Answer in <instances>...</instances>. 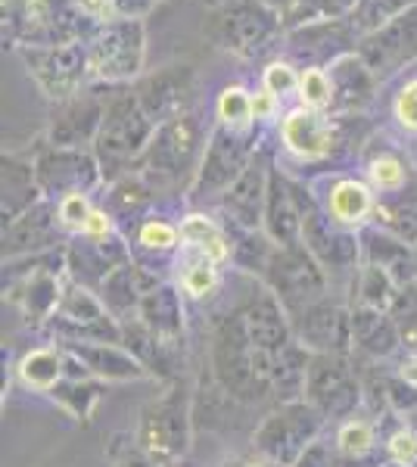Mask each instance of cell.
Returning a JSON list of instances; mask_svg holds the SVG:
<instances>
[{
    "instance_id": "obj_12",
    "label": "cell",
    "mask_w": 417,
    "mask_h": 467,
    "mask_svg": "<svg viewBox=\"0 0 417 467\" xmlns=\"http://www.w3.org/2000/svg\"><path fill=\"white\" fill-rule=\"evenodd\" d=\"M306 402L315 405L328 420L355 418L359 405L365 402V383L359 380L355 361L349 356H330V352H312L306 378Z\"/></svg>"
},
{
    "instance_id": "obj_35",
    "label": "cell",
    "mask_w": 417,
    "mask_h": 467,
    "mask_svg": "<svg viewBox=\"0 0 417 467\" xmlns=\"http://www.w3.org/2000/svg\"><path fill=\"white\" fill-rule=\"evenodd\" d=\"M365 171H368V184L377 193L401 191L417 175L412 160L392 144H370L365 153Z\"/></svg>"
},
{
    "instance_id": "obj_29",
    "label": "cell",
    "mask_w": 417,
    "mask_h": 467,
    "mask_svg": "<svg viewBox=\"0 0 417 467\" xmlns=\"http://www.w3.org/2000/svg\"><path fill=\"white\" fill-rule=\"evenodd\" d=\"M328 75L333 81V107H330L333 116H352V112H359L361 107H368L374 100L377 78L368 69L365 59L359 57V50L333 59L328 66Z\"/></svg>"
},
{
    "instance_id": "obj_38",
    "label": "cell",
    "mask_w": 417,
    "mask_h": 467,
    "mask_svg": "<svg viewBox=\"0 0 417 467\" xmlns=\"http://www.w3.org/2000/svg\"><path fill=\"white\" fill-rule=\"evenodd\" d=\"M16 371L22 387L47 396L57 383L66 380V349L63 346H37L22 356Z\"/></svg>"
},
{
    "instance_id": "obj_7",
    "label": "cell",
    "mask_w": 417,
    "mask_h": 467,
    "mask_svg": "<svg viewBox=\"0 0 417 467\" xmlns=\"http://www.w3.org/2000/svg\"><path fill=\"white\" fill-rule=\"evenodd\" d=\"M255 128L249 131H234V128L218 125L209 131V144L203 153L200 171H196L191 184V202L193 206H206V202H222V197L234 187V181L246 171L253 162L255 150Z\"/></svg>"
},
{
    "instance_id": "obj_1",
    "label": "cell",
    "mask_w": 417,
    "mask_h": 467,
    "mask_svg": "<svg viewBox=\"0 0 417 467\" xmlns=\"http://www.w3.org/2000/svg\"><path fill=\"white\" fill-rule=\"evenodd\" d=\"M209 365L218 389L234 402L255 405L271 396L275 356L253 343L237 308L218 318L215 330H212Z\"/></svg>"
},
{
    "instance_id": "obj_40",
    "label": "cell",
    "mask_w": 417,
    "mask_h": 467,
    "mask_svg": "<svg viewBox=\"0 0 417 467\" xmlns=\"http://www.w3.org/2000/svg\"><path fill=\"white\" fill-rule=\"evenodd\" d=\"M156 200V191L143 181L138 171H128L125 178L112 181L109 187V197H106V213H109L112 218H141L143 213H147V206Z\"/></svg>"
},
{
    "instance_id": "obj_33",
    "label": "cell",
    "mask_w": 417,
    "mask_h": 467,
    "mask_svg": "<svg viewBox=\"0 0 417 467\" xmlns=\"http://www.w3.org/2000/svg\"><path fill=\"white\" fill-rule=\"evenodd\" d=\"M352 308V349L368 358H390L401 349L399 327L390 312L368 306H349Z\"/></svg>"
},
{
    "instance_id": "obj_36",
    "label": "cell",
    "mask_w": 417,
    "mask_h": 467,
    "mask_svg": "<svg viewBox=\"0 0 417 467\" xmlns=\"http://www.w3.org/2000/svg\"><path fill=\"white\" fill-rule=\"evenodd\" d=\"M308 361L312 352L302 343H290L275 356V374H271V396L280 402H299L306 399V378H308Z\"/></svg>"
},
{
    "instance_id": "obj_32",
    "label": "cell",
    "mask_w": 417,
    "mask_h": 467,
    "mask_svg": "<svg viewBox=\"0 0 417 467\" xmlns=\"http://www.w3.org/2000/svg\"><path fill=\"white\" fill-rule=\"evenodd\" d=\"M138 321L159 340L181 346L184 343V299H181L178 284L162 281L159 287L143 293V303L138 312Z\"/></svg>"
},
{
    "instance_id": "obj_27",
    "label": "cell",
    "mask_w": 417,
    "mask_h": 467,
    "mask_svg": "<svg viewBox=\"0 0 417 467\" xmlns=\"http://www.w3.org/2000/svg\"><path fill=\"white\" fill-rule=\"evenodd\" d=\"M41 184H37V169H35V156L22 153H6L0 156V215H4V224L19 218L22 213L41 202Z\"/></svg>"
},
{
    "instance_id": "obj_11",
    "label": "cell",
    "mask_w": 417,
    "mask_h": 467,
    "mask_svg": "<svg viewBox=\"0 0 417 467\" xmlns=\"http://www.w3.org/2000/svg\"><path fill=\"white\" fill-rule=\"evenodd\" d=\"M19 57L26 63L35 85L44 90V97L53 103H63L69 97L81 94L90 81L88 47L85 41L66 44H26L19 47Z\"/></svg>"
},
{
    "instance_id": "obj_39",
    "label": "cell",
    "mask_w": 417,
    "mask_h": 467,
    "mask_svg": "<svg viewBox=\"0 0 417 467\" xmlns=\"http://www.w3.org/2000/svg\"><path fill=\"white\" fill-rule=\"evenodd\" d=\"M174 268H178V287L187 299H209L218 290V262H212L209 255L181 246Z\"/></svg>"
},
{
    "instance_id": "obj_50",
    "label": "cell",
    "mask_w": 417,
    "mask_h": 467,
    "mask_svg": "<svg viewBox=\"0 0 417 467\" xmlns=\"http://www.w3.org/2000/svg\"><path fill=\"white\" fill-rule=\"evenodd\" d=\"M386 462L399 467H417V431L408 424L386 436Z\"/></svg>"
},
{
    "instance_id": "obj_46",
    "label": "cell",
    "mask_w": 417,
    "mask_h": 467,
    "mask_svg": "<svg viewBox=\"0 0 417 467\" xmlns=\"http://www.w3.org/2000/svg\"><path fill=\"white\" fill-rule=\"evenodd\" d=\"M138 246L143 253L169 255L181 246V224L162 215H147L138 222Z\"/></svg>"
},
{
    "instance_id": "obj_57",
    "label": "cell",
    "mask_w": 417,
    "mask_h": 467,
    "mask_svg": "<svg viewBox=\"0 0 417 467\" xmlns=\"http://www.w3.org/2000/svg\"><path fill=\"white\" fill-rule=\"evenodd\" d=\"M112 467H159V464L141 446H131V449L119 451L116 462H112Z\"/></svg>"
},
{
    "instance_id": "obj_48",
    "label": "cell",
    "mask_w": 417,
    "mask_h": 467,
    "mask_svg": "<svg viewBox=\"0 0 417 467\" xmlns=\"http://www.w3.org/2000/svg\"><path fill=\"white\" fill-rule=\"evenodd\" d=\"M390 315L399 327L401 349L408 352V358H417V284H412V287H405L399 293V299Z\"/></svg>"
},
{
    "instance_id": "obj_9",
    "label": "cell",
    "mask_w": 417,
    "mask_h": 467,
    "mask_svg": "<svg viewBox=\"0 0 417 467\" xmlns=\"http://www.w3.org/2000/svg\"><path fill=\"white\" fill-rule=\"evenodd\" d=\"M262 284L284 303L287 315H299L302 308L321 303L330 293V277L321 268V262L306 250V244L299 246H275L268 259V268L262 275Z\"/></svg>"
},
{
    "instance_id": "obj_28",
    "label": "cell",
    "mask_w": 417,
    "mask_h": 467,
    "mask_svg": "<svg viewBox=\"0 0 417 467\" xmlns=\"http://www.w3.org/2000/svg\"><path fill=\"white\" fill-rule=\"evenodd\" d=\"M90 371V378L103 383H134L150 378L147 368L134 358L122 343H59Z\"/></svg>"
},
{
    "instance_id": "obj_24",
    "label": "cell",
    "mask_w": 417,
    "mask_h": 467,
    "mask_svg": "<svg viewBox=\"0 0 417 467\" xmlns=\"http://www.w3.org/2000/svg\"><path fill=\"white\" fill-rule=\"evenodd\" d=\"M159 284H162V277H159L153 268H147V265H141L138 259H131L106 277L100 284V290H97V296H100V303L109 308L112 318L119 324H125V321L138 318L143 293H150L153 287H159Z\"/></svg>"
},
{
    "instance_id": "obj_2",
    "label": "cell",
    "mask_w": 417,
    "mask_h": 467,
    "mask_svg": "<svg viewBox=\"0 0 417 467\" xmlns=\"http://www.w3.org/2000/svg\"><path fill=\"white\" fill-rule=\"evenodd\" d=\"M156 134V122L143 112L138 94L122 88L109 97L100 134L94 140V156L103 169V181H119L138 169L141 156L147 153Z\"/></svg>"
},
{
    "instance_id": "obj_10",
    "label": "cell",
    "mask_w": 417,
    "mask_h": 467,
    "mask_svg": "<svg viewBox=\"0 0 417 467\" xmlns=\"http://www.w3.org/2000/svg\"><path fill=\"white\" fill-rule=\"evenodd\" d=\"M284 32V16L262 0H231L218 13H212L209 35L227 54L253 59L271 47V41Z\"/></svg>"
},
{
    "instance_id": "obj_30",
    "label": "cell",
    "mask_w": 417,
    "mask_h": 467,
    "mask_svg": "<svg viewBox=\"0 0 417 467\" xmlns=\"http://www.w3.org/2000/svg\"><path fill=\"white\" fill-rule=\"evenodd\" d=\"M321 206L328 209V215L339 228L361 231L374 222L377 191L361 178H333L328 184V197H324Z\"/></svg>"
},
{
    "instance_id": "obj_18",
    "label": "cell",
    "mask_w": 417,
    "mask_h": 467,
    "mask_svg": "<svg viewBox=\"0 0 417 467\" xmlns=\"http://www.w3.org/2000/svg\"><path fill=\"white\" fill-rule=\"evenodd\" d=\"M131 259L134 255L119 231L109 234V237H85V234H78V237L66 244V271H69V277L94 293L100 290V284L112 271Z\"/></svg>"
},
{
    "instance_id": "obj_43",
    "label": "cell",
    "mask_w": 417,
    "mask_h": 467,
    "mask_svg": "<svg viewBox=\"0 0 417 467\" xmlns=\"http://www.w3.org/2000/svg\"><path fill=\"white\" fill-rule=\"evenodd\" d=\"M412 6H417V0H359V6H355L346 19L361 41V37L374 35L377 28L390 26L392 19H399L401 13H408Z\"/></svg>"
},
{
    "instance_id": "obj_15",
    "label": "cell",
    "mask_w": 417,
    "mask_h": 467,
    "mask_svg": "<svg viewBox=\"0 0 417 467\" xmlns=\"http://www.w3.org/2000/svg\"><path fill=\"white\" fill-rule=\"evenodd\" d=\"M109 97L100 94L97 88H85L81 94L57 103L50 112L47 144L66 147V150H88V147L94 150V140H97V134H100V125L106 116V107H109Z\"/></svg>"
},
{
    "instance_id": "obj_13",
    "label": "cell",
    "mask_w": 417,
    "mask_h": 467,
    "mask_svg": "<svg viewBox=\"0 0 417 467\" xmlns=\"http://www.w3.org/2000/svg\"><path fill=\"white\" fill-rule=\"evenodd\" d=\"M59 343H122V324L109 315L94 290L66 281L57 312L44 324Z\"/></svg>"
},
{
    "instance_id": "obj_5",
    "label": "cell",
    "mask_w": 417,
    "mask_h": 467,
    "mask_svg": "<svg viewBox=\"0 0 417 467\" xmlns=\"http://www.w3.org/2000/svg\"><path fill=\"white\" fill-rule=\"evenodd\" d=\"M293 197L299 202L302 215V244L306 250L321 262V268L328 271V277H343V275H359L361 268V237L359 231L339 228L337 222L328 215V209L321 206V200L312 193V187H306L302 181H293Z\"/></svg>"
},
{
    "instance_id": "obj_41",
    "label": "cell",
    "mask_w": 417,
    "mask_h": 467,
    "mask_svg": "<svg viewBox=\"0 0 417 467\" xmlns=\"http://www.w3.org/2000/svg\"><path fill=\"white\" fill-rule=\"evenodd\" d=\"M352 290H355V306L381 308V312H392V306H396L401 293V287L383 268L368 265V262H361L359 275L352 277Z\"/></svg>"
},
{
    "instance_id": "obj_37",
    "label": "cell",
    "mask_w": 417,
    "mask_h": 467,
    "mask_svg": "<svg viewBox=\"0 0 417 467\" xmlns=\"http://www.w3.org/2000/svg\"><path fill=\"white\" fill-rule=\"evenodd\" d=\"M181 246L184 250H196L203 255H209L212 262H227L231 259V234H227L215 218H209L206 213H191L181 218Z\"/></svg>"
},
{
    "instance_id": "obj_42",
    "label": "cell",
    "mask_w": 417,
    "mask_h": 467,
    "mask_svg": "<svg viewBox=\"0 0 417 467\" xmlns=\"http://www.w3.org/2000/svg\"><path fill=\"white\" fill-rule=\"evenodd\" d=\"M103 380H63L57 383V387L50 389V399L59 405L66 414H72L75 420H90V414H94L97 402L103 399Z\"/></svg>"
},
{
    "instance_id": "obj_17",
    "label": "cell",
    "mask_w": 417,
    "mask_h": 467,
    "mask_svg": "<svg viewBox=\"0 0 417 467\" xmlns=\"http://www.w3.org/2000/svg\"><path fill=\"white\" fill-rule=\"evenodd\" d=\"M63 237H66V228H63V222H59L57 200L44 197L41 202H35L28 213H22L19 218L4 224V262L59 250Z\"/></svg>"
},
{
    "instance_id": "obj_31",
    "label": "cell",
    "mask_w": 417,
    "mask_h": 467,
    "mask_svg": "<svg viewBox=\"0 0 417 467\" xmlns=\"http://www.w3.org/2000/svg\"><path fill=\"white\" fill-rule=\"evenodd\" d=\"M262 231L275 240L277 246H299L302 244V215L299 202L293 197L290 178L271 165V181H268V200H265V218Z\"/></svg>"
},
{
    "instance_id": "obj_56",
    "label": "cell",
    "mask_w": 417,
    "mask_h": 467,
    "mask_svg": "<svg viewBox=\"0 0 417 467\" xmlns=\"http://www.w3.org/2000/svg\"><path fill=\"white\" fill-rule=\"evenodd\" d=\"M156 0H112V10L119 19H143L153 10Z\"/></svg>"
},
{
    "instance_id": "obj_14",
    "label": "cell",
    "mask_w": 417,
    "mask_h": 467,
    "mask_svg": "<svg viewBox=\"0 0 417 467\" xmlns=\"http://www.w3.org/2000/svg\"><path fill=\"white\" fill-rule=\"evenodd\" d=\"M37 184L47 200H63L72 193H90L103 184V169L94 150H66V147H41L35 153Z\"/></svg>"
},
{
    "instance_id": "obj_8",
    "label": "cell",
    "mask_w": 417,
    "mask_h": 467,
    "mask_svg": "<svg viewBox=\"0 0 417 467\" xmlns=\"http://www.w3.org/2000/svg\"><path fill=\"white\" fill-rule=\"evenodd\" d=\"M324 424H328V418L306 399L280 402L275 411L265 414L259 431L253 433V449L262 462L275 467H293L302 451L321 436Z\"/></svg>"
},
{
    "instance_id": "obj_19",
    "label": "cell",
    "mask_w": 417,
    "mask_h": 467,
    "mask_svg": "<svg viewBox=\"0 0 417 467\" xmlns=\"http://www.w3.org/2000/svg\"><path fill=\"white\" fill-rule=\"evenodd\" d=\"M339 125H343L339 116L296 107L280 122V140H284L287 153H293L302 162L330 160L339 150V144H343L339 140Z\"/></svg>"
},
{
    "instance_id": "obj_3",
    "label": "cell",
    "mask_w": 417,
    "mask_h": 467,
    "mask_svg": "<svg viewBox=\"0 0 417 467\" xmlns=\"http://www.w3.org/2000/svg\"><path fill=\"white\" fill-rule=\"evenodd\" d=\"M206 131L196 112H178L169 122H162L156 128L153 140H150L147 153L138 162V175L147 181L150 187L159 193L165 187H178L184 178H196L206 153Z\"/></svg>"
},
{
    "instance_id": "obj_26",
    "label": "cell",
    "mask_w": 417,
    "mask_h": 467,
    "mask_svg": "<svg viewBox=\"0 0 417 467\" xmlns=\"http://www.w3.org/2000/svg\"><path fill=\"white\" fill-rule=\"evenodd\" d=\"M191 69L187 66H169V69L147 75L141 78L131 90L138 94L143 112L156 122V128L162 122H169L178 112H184V97L191 90Z\"/></svg>"
},
{
    "instance_id": "obj_21",
    "label": "cell",
    "mask_w": 417,
    "mask_h": 467,
    "mask_svg": "<svg viewBox=\"0 0 417 467\" xmlns=\"http://www.w3.org/2000/svg\"><path fill=\"white\" fill-rule=\"evenodd\" d=\"M240 318H244L249 337L259 349L271 352L277 356L280 349L293 343V324H290V315H287L284 303L271 293L265 284H255L253 293L237 306Z\"/></svg>"
},
{
    "instance_id": "obj_4",
    "label": "cell",
    "mask_w": 417,
    "mask_h": 467,
    "mask_svg": "<svg viewBox=\"0 0 417 467\" xmlns=\"http://www.w3.org/2000/svg\"><path fill=\"white\" fill-rule=\"evenodd\" d=\"M193 436V399L184 380H172L165 393L150 399L138 418L134 442L159 467H172L191 451Z\"/></svg>"
},
{
    "instance_id": "obj_45",
    "label": "cell",
    "mask_w": 417,
    "mask_h": 467,
    "mask_svg": "<svg viewBox=\"0 0 417 467\" xmlns=\"http://www.w3.org/2000/svg\"><path fill=\"white\" fill-rule=\"evenodd\" d=\"M337 446L343 451L346 462H355L361 467V462L374 455V449H377V424L368 418L343 420L337 431Z\"/></svg>"
},
{
    "instance_id": "obj_34",
    "label": "cell",
    "mask_w": 417,
    "mask_h": 467,
    "mask_svg": "<svg viewBox=\"0 0 417 467\" xmlns=\"http://www.w3.org/2000/svg\"><path fill=\"white\" fill-rule=\"evenodd\" d=\"M370 224H381L383 231L417 246V175L401 191L377 193V213Z\"/></svg>"
},
{
    "instance_id": "obj_6",
    "label": "cell",
    "mask_w": 417,
    "mask_h": 467,
    "mask_svg": "<svg viewBox=\"0 0 417 467\" xmlns=\"http://www.w3.org/2000/svg\"><path fill=\"white\" fill-rule=\"evenodd\" d=\"M90 81L97 85H125L143 72L147 57V28L143 19H109L97 26L85 41Z\"/></svg>"
},
{
    "instance_id": "obj_61",
    "label": "cell",
    "mask_w": 417,
    "mask_h": 467,
    "mask_svg": "<svg viewBox=\"0 0 417 467\" xmlns=\"http://www.w3.org/2000/svg\"><path fill=\"white\" fill-rule=\"evenodd\" d=\"M414 262H417V246H414Z\"/></svg>"
},
{
    "instance_id": "obj_59",
    "label": "cell",
    "mask_w": 417,
    "mask_h": 467,
    "mask_svg": "<svg viewBox=\"0 0 417 467\" xmlns=\"http://www.w3.org/2000/svg\"><path fill=\"white\" fill-rule=\"evenodd\" d=\"M262 4H268L271 10H277L280 16H287V13H290V6L296 4V0H262Z\"/></svg>"
},
{
    "instance_id": "obj_58",
    "label": "cell",
    "mask_w": 417,
    "mask_h": 467,
    "mask_svg": "<svg viewBox=\"0 0 417 467\" xmlns=\"http://www.w3.org/2000/svg\"><path fill=\"white\" fill-rule=\"evenodd\" d=\"M399 378L417 387V358H405V361H401V365H399Z\"/></svg>"
},
{
    "instance_id": "obj_23",
    "label": "cell",
    "mask_w": 417,
    "mask_h": 467,
    "mask_svg": "<svg viewBox=\"0 0 417 467\" xmlns=\"http://www.w3.org/2000/svg\"><path fill=\"white\" fill-rule=\"evenodd\" d=\"M290 50L299 59H306L308 69H328L333 59L355 54L359 50V35L352 32L349 19H328L315 26H302L290 32Z\"/></svg>"
},
{
    "instance_id": "obj_25",
    "label": "cell",
    "mask_w": 417,
    "mask_h": 467,
    "mask_svg": "<svg viewBox=\"0 0 417 467\" xmlns=\"http://www.w3.org/2000/svg\"><path fill=\"white\" fill-rule=\"evenodd\" d=\"M359 237H361V262L383 268L401 290L417 284V262H414L412 244H405L396 234L383 231L381 224L361 228Z\"/></svg>"
},
{
    "instance_id": "obj_54",
    "label": "cell",
    "mask_w": 417,
    "mask_h": 467,
    "mask_svg": "<svg viewBox=\"0 0 417 467\" xmlns=\"http://www.w3.org/2000/svg\"><path fill=\"white\" fill-rule=\"evenodd\" d=\"M392 116L396 122L405 128V131H414L417 134V78L405 81L396 94V103H392Z\"/></svg>"
},
{
    "instance_id": "obj_51",
    "label": "cell",
    "mask_w": 417,
    "mask_h": 467,
    "mask_svg": "<svg viewBox=\"0 0 417 467\" xmlns=\"http://www.w3.org/2000/svg\"><path fill=\"white\" fill-rule=\"evenodd\" d=\"M57 206H59V222H63L66 234H75V237H78V234L85 231L90 213H94L88 193H72V197H63V200H57Z\"/></svg>"
},
{
    "instance_id": "obj_55",
    "label": "cell",
    "mask_w": 417,
    "mask_h": 467,
    "mask_svg": "<svg viewBox=\"0 0 417 467\" xmlns=\"http://www.w3.org/2000/svg\"><path fill=\"white\" fill-rule=\"evenodd\" d=\"M75 6H78L81 13H85L88 19H94L97 26H103V22L116 19V10H112V0H72Z\"/></svg>"
},
{
    "instance_id": "obj_16",
    "label": "cell",
    "mask_w": 417,
    "mask_h": 467,
    "mask_svg": "<svg viewBox=\"0 0 417 467\" xmlns=\"http://www.w3.org/2000/svg\"><path fill=\"white\" fill-rule=\"evenodd\" d=\"M293 340L308 352H330V356H349L352 352V308L321 299V303L302 308L290 318Z\"/></svg>"
},
{
    "instance_id": "obj_53",
    "label": "cell",
    "mask_w": 417,
    "mask_h": 467,
    "mask_svg": "<svg viewBox=\"0 0 417 467\" xmlns=\"http://www.w3.org/2000/svg\"><path fill=\"white\" fill-rule=\"evenodd\" d=\"M293 467H346V458H343V451H339L337 446V440H318L308 446L306 451L299 455V462H296Z\"/></svg>"
},
{
    "instance_id": "obj_20",
    "label": "cell",
    "mask_w": 417,
    "mask_h": 467,
    "mask_svg": "<svg viewBox=\"0 0 417 467\" xmlns=\"http://www.w3.org/2000/svg\"><path fill=\"white\" fill-rule=\"evenodd\" d=\"M359 57L368 63V69L374 72L377 81L390 78L392 72H399L401 66L417 59V6L401 13L390 26L377 28L374 35L361 37Z\"/></svg>"
},
{
    "instance_id": "obj_47",
    "label": "cell",
    "mask_w": 417,
    "mask_h": 467,
    "mask_svg": "<svg viewBox=\"0 0 417 467\" xmlns=\"http://www.w3.org/2000/svg\"><path fill=\"white\" fill-rule=\"evenodd\" d=\"M296 97H299V107L302 109H315V112H328L333 107V81L328 69H306L299 78V90H296Z\"/></svg>"
},
{
    "instance_id": "obj_44",
    "label": "cell",
    "mask_w": 417,
    "mask_h": 467,
    "mask_svg": "<svg viewBox=\"0 0 417 467\" xmlns=\"http://www.w3.org/2000/svg\"><path fill=\"white\" fill-rule=\"evenodd\" d=\"M215 116H218V125L224 128H234V131H249L255 128V100L246 88L240 85H227L222 94H218V103H215Z\"/></svg>"
},
{
    "instance_id": "obj_22",
    "label": "cell",
    "mask_w": 417,
    "mask_h": 467,
    "mask_svg": "<svg viewBox=\"0 0 417 467\" xmlns=\"http://www.w3.org/2000/svg\"><path fill=\"white\" fill-rule=\"evenodd\" d=\"M268 181L271 165L262 153L253 156L246 171L234 181V187L222 197V213L237 231H259L265 218V200H268Z\"/></svg>"
},
{
    "instance_id": "obj_60",
    "label": "cell",
    "mask_w": 417,
    "mask_h": 467,
    "mask_svg": "<svg viewBox=\"0 0 417 467\" xmlns=\"http://www.w3.org/2000/svg\"><path fill=\"white\" fill-rule=\"evenodd\" d=\"M339 6H343V10H346V16H349V13H352L355 6H359V0H339Z\"/></svg>"
},
{
    "instance_id": "obj_52",
    "label": "cell",
    "mask_w": 417,
    "mask_h": 467,
    "mask_svg": "<svg viewBox=\"0 0 417 467\" xmlns=\"http://www.w3.org/2000/svg\"><path fill=\"white\" fill-rule=\"evenodd\" d=\"M299 78H302V72H296L290 63H271L262 75V88L268 90L271 97L284 100V97L299 90Z\"/></svg>"
},
{
    "instance_id": "obj_49",
    "label": "cell",
    "mask_w": 417,
    "mask_h": 467,
    "mask_svg": "<svg viewBox=\"0 0 417 467\" xmlns=\"http://www.w3.org/2000/svg\"><path fill=\"white\" fill-rule=\"evenodd\" d=\"M343 16L346 10L339 6V0H296L290 13L284 16V28L293 32V28L315 26V22H328V19H343Z\"/></svg>"
}]
</instances>
